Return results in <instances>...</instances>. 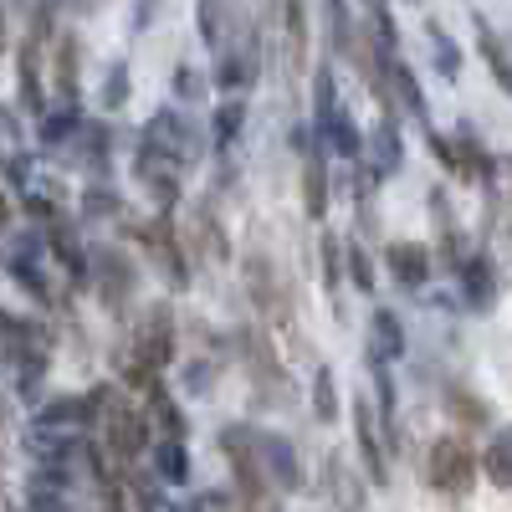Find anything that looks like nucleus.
<instances>
[{"mask_svg":"<svg viewBox=\"0 0 512 512\" xmlns=\"http://www.w3.org/2000/svg\"><path fill=\"white\" fill-rule=\"evenodd\" d=\"M93 431H103V446L128 466L149 451V415L139 405H128V395L118 390V384H103V405H98Z\"/></svg>","mask_w":512,"mask_h":512,"instance_id":"obj_1","label":"nucleus"},{"mask_svg":"<svg viewBox=\"0 0 512 512\" xmlns=\"http://www.w3.org/2000/svg\"><path fill=\"white\" fill-rule=\"evenodd\" d=\"M98 405H103V384H93L88 395H62L52 405H41L36 410V425L31 431H57V436H82V431H93L98 425Z\"/></svg>","mask_w":512,"mask_h":512,"instance_id":"obj_6","label":"nucleus"},{"mask_svg":"<svg viewBox=\"0 0 512 512\" xmlns=\"http://www.w3.org/2000/svg\"><path fill=\"white\" fill-rule=\"evenodd\" d=\"M338 256H344V272L354 277V287L369 297V292H374V262H369V251H364L359 241H349V246L338 251Z\"/></svg>","mask_w":512,"mask_h":512,"instance_id":"obj_27","label":"nucleus"},{"mask_svg":"<svg viewBox=\"0 0 512 512\" xmlns=\"http://www.w3.org/2000/svg\"><path fill=\"white\" fill-rule=\"evenodd\" d=\"M482 472L492 487H507L512 482V466H507V436H492V446L482 451Z\"/></svg>","mask_w":512,"mask_h":512,"instance_id":"obj_29","label":"nucleus"},{"mask_svg":"<svg viewBox=\"0 0 512 512\" xmlns=\"http://www.w3.org/2000/svg\"><path fill=\"white\" fill-rule=\"evenodd\" d=\"M82 128V108H47L41 113V144L47 149H62V144H72V134Z\"/></svg>","mask_w":512,"mask_h":512,"instance_id":"obj_21","label":"nucleus"},{"mask_svg":"<svg viewBox=\"0 0 512 512\" xmlns=\"http://www.w3.org/2000/svg\"><path fill=\"white\" fill-rule=\"evenodd\" d=\"M205 93H210V82L200 72L175 67V103H205Z\"/></svg>","mask_w":512,"mask_h":512,"instance_id":"obj_31","label":"nucleus"},{"mask_svg":"<svg viewBox=\"0 0 512 512\" xmlns=\"http://www.w3.org/2000/svg\"><path fill=\"white\" fill-rule=\"evenodd\" d=\"M400 354H405V328H400L395 308H374V323H369V359L395 364Z\"/></svg>","mask_w":512,"mask_h":512,"instance_id":"obj_16","label":"nucleus"},{"mask_svg":"<svg viewBox=\"0 0 512 512\" xmlns=\"http://www.w3.org/2000/svg\"><path fill=\"white\" fill-rule=\"evenodd\" d=\"M323 487L333 497L338 512H369V497H364V482L349 472V456L344 451H333L328 456V472H323Z\"/></svg>","mask_w":512,"mask_h":512,"instance_id":"obj_13","label":"nucleus"},{"mask_svg":"<svg viewBox=\"0 0 512 512\" xmlns=\"http://www.w3.org/2000/svg\"><path fill=\"white\" fill-rule=\"evenodd\" d=\"M313 415L323 425L338 420V384H333V369L328 364H318V374H313Z\"/></svg>","mask_w":512,"mask_h":512,"instance_id":"obj_25","label":"nucleus"},{"mask_svg":"<svg viewBox=\"0 0 512 512\" xmlns=\"http://www.w3.org/2000/svg\"><path fill=\"white\" fill-rule=\"evenodd\" d=\"M318 246H323V282H328V292H338V277H344V256H338V241L323 236Z\"/></svg>","mask_w":512,"mask_h":512,"instance_id":"obj_33","label":"nucleus"},{"mask_svg":"<svg viewBox=\"0 0 512 512\" xmlns=\"http://www.w3.org/2000/svg\"><path fill=\"white\" fill-rule=\"evenodd\" d=\"M185 384H190V395H210V384H216V364L195 359V364L185 369Z\"/></svg>","mask_w":512,"mask_h":512,"instance_id":"obj_34","label":"nucleus"},{"mask_svg":"<svg viewBox=\"0 0 512 512\" xmlns=\"http://www.w3.org/2000/svg\"><path fill=\"white\" fill-rule=\"evenodd\" d=\"M384 267H390V277L400 287H425L436 272V256L431 246H420V241H390L384 246Z\"/></svg>","mask_w":512,"mask_h":512,"instance_id":"obj_10","label":"nucleus"},{"mask_svg":"<svg viewBox=\"0 0 512 512\" xmlns=\"http://www.w3.org/2000/svg\"><path fill=\"white\" fill-rule=\"evenodd\" d=\"M354 441H359V456H364L369 482L384 487V482H390V456H384V436H379V425H374L369 400H354Z\"/></svg>","mask_w":512,"mask_h":512,"instance_id":"obj_11","label":"nucleus"},{"mask_svg":"<svg viewBox=\"0 0 512 512\" xmlns=\"http://www.w3.org/2000/svg\"><path fill=\"white\" fill-rule=\"evenodd\" d=\"M338 108H344V103H338V88H333V67L318 62V72H313V128H318V134L333 123Z\"/></svg>","mask_w":512,"mask_h":512,"instance_id":"obj_22","label":"nucleus"},{"mask_svg":"<svg viewBox=\"0 0 512 512\" xmlns=\"http://www.w3.org/2000/svg\"><path fill=\"white\" fill-rule=\"evenodd\" d=\"M128 487H134V507H139V512H164L159 482H149L144 472H134V477H128Z\"/></svg>","mask_w":512,"mask_h":512,"instance_id":"obj_32","label":"nucleus"},{"mask_svg":"<svg viewBox=\"0 0 512 512\" xmlns=\"http://www.w3.org/2000/svg\"><path fill=\"white\" fill-rule=\"evenodd\" d=\"M128 103V62H108V77H103V108L118 113Z\"/></svg>","mask_w":512,"mask_h":512,"instance_id":"obj_30","label":"nucleus"},{"mask_svg":"<svg viewBox=\"0 0 512 512\" xmlns=\"http://www.w3.org/2000/svg\"><path fill=\"white\" fill-rule=\"evenodd\" d=\"M425 482H431L436 492H446V497H466L477 487V451L461 436H441L431 446V456H425Z\"/></svg>","mask_w":512,"mask_h":512,"instance_id":"obj_3","label":"nucleus"},{"mask_svg":"<svg viewBox=\"0 0 512 512\" xmlns=\"http://www.w3.org/2000/svg\"><path fill=\"white\" fill-rule=\"evenodd\" d=\"M461 297H466V308L472 313H492L497 308V262L487 251H466L461 256Z\"/></svg>","mask_w":512,"mask_h":512,"instance_id":"obj_9","label":"nucleus"},{"mask_svg":"<svg viewBox=\"0 0 512 512\" xmlns=\"http://www.w3.org/2000/svg\"><path fill=\"white\" fill-rule=\"evenodd\" d=\"M149 456H154V472H159V482H169V487L190 482V451H185V441H159Z\"/></svg>","mask_w":512,"mask_h":512,"instance_id":"obj_20","label":"nucleus"},{"mask_svg":"<svg viewBox=\"0 0 512 512\" xmlns=\"http://www.w3.org/2000/svg\"><path fill=\"white\" fill-rule=\"evenodd\" d=\"M82 216L88 221H108V216H123V200L108 190V185H88V195H82Z\"/></svg>","mask_w":512,"mask_h":512,"instance_id":"obj_28","label":"nucleus"},{"mask_svg":"<svg viewBox=\"0 0 512 512\" xmlns=\"http://www.w3.org/2000/svg\"><path fill=\"white\" fill-rule=\"evenodd\" d=\"M139 241L149 246V256L164 267L169 287H190V267H185V251H180V236H175V226H169V216L144 221L139 226Z\"/></svg>","mask_w":512,"mask_h":512,"instance_id":"obj_7","label":"nucleus"},{"mask_svg":"<svg viewBox=\"0 0 512 512\" xmlns=\"http://www.w3.org/2000/svg\"><path fill=\"white\" fill-rule=\"evenodd\" d=\"M88 282L98 287V297L108 303V313H128V303H134V282H139V272H134V262L118 251V246H98V251H88Z\"/></svg>","mask_w":512,"mask_h":512,"instance_id":"obj_4","label":"nucleus"},{"mask_svg":"<svg viewBox=\"0 0 512 512\" xmlns=\"http://www.w3.org/2000/svg\"><path fill=\"white\" fill-rule=\"evenodd\" d=\"M364 149H369V175H374V180H390L395 169L405 164V139H400V118H379L374 139H369Z\"/></svg>","mask_w":512,"mask_h":512,"instance_id":"obj_12","label":"nucleus"},{"mask_svg":"<svg viewBox=\"0 0 512 512\" xmlns=\"http://www.w3.org/2000/svg\"><path fill=\"white\" fill-rule=\"evenodd\" d=\"M134 359L144 369H169L175 364V313H169V303H149L139 328H134Z\"/></svg>","mask_w":512,"mask_h":512,"instance_id":"obj_5","label":"nucleus"},{"mask_svg":"<svg viewBox=\"0 0 512 512\" xmlns=\"http://www.w3.org/2000/svg\"><path fill=\"white\" fill-rule=\"evenodd\" d=\"M52 72H57V103L62 108H77V72H82V41L72 31L57 36L52 47Z\"/></svg>","mask_w":512,"mask_h":512,"instance_id":"obj_14","label":"nucleus"},{"mask_svg":"<svg viewBox=\"0 0 512 512\" xmlns=\"http://www.w3.org/2000/svg\"><path fill=\"white\" fill-rule=\"evenodd\" d=\"M425 41H431V52H436L441 77H446V82H456V77H461V47L451 41V31H446V26H436V21H425Z\"/></svg>","mask_w":512,"mask_h":512,"instance_id":"obj_24","label":"nucleus"},{"mask_svg":"<svg viewBox=\"0 0 512 512\" xmlns=\"http://www.w3.org/2000/svg\"><path fill=\"white\" fill-rule=\"evenodd\" d=\"M169 512H205L200 502H185V507H169Z\"/></svg>","mask_w":512,"mask_h":512,"instance_id":"obj_35","label":"nucleus"},{"mask_svg":"<svg viewBox=\"0 0 512 512\" xmlns=\"http://www.w3.org/2000/svg\"><path fill=\"white\" fill-rule=\"evenodd\" d=\"M139 149L154 154V159L169 164V169H185V164L200 159V139H195V128H190V118H185L180 108H159V113L144 123V144H139Z\"/></svg>","mask_w":512,"mask_h":512,"instance_id":"obj_2","label":"nucleus"},{"mask_svg":"<svg viewBox=\"0 0 512 512\" xmlns=\"http://www.w3.org/2000/svg\"><path fill=\"white\" fill-rule=\"evenodd\" d=\"M328 36H333V52L354 62V52L364 47V36L354 31V16H349V0H328Z\"/></svg>","mask_w":512,"mask_h":512,"instance_id":"obj_18","label":"nucleus"},{"mask_svg":"<svg viewBox=\"0 0 512 512\" xmlns=\"http://www.w3.org/2000/svg\"><path fill=\"white\" fill-rule=\"evenodd\" d=\"M282 36H287V67L308 72V0H282Z\"/></svg>","mask_w":512,"mask_h":512,"instance_id":"obj_15","label":"nucleus"},{"mask_svg":"<svg viewBox=\"0 0 512 512\" xmlns=\"http://www.w3.org/2000/svg\"><path fill=\"white\" fill-rule=\"evenodd\" d=\"M241 123H246V98H226L216 108V123H210V139H216V149H231L241 139Z\"/></svg>","mask_w":512,"mask_h":512,"instance_id":"obj_23","label":"nucleus"},{"mask_svg":"<svg viewBox=\"0 0 512 512\" xmlns=\"http://www.w3.org/2000/svg\"><path fill=\"white\" fill-rule=\"evenodd\" d=\"M256 456H262V477H267V487H277V492H297V487H303V461H297V451H292L287 436L256 431Z\"/></svg>","mask_w":512,"mask_h":512,"instance_id":"obj_8","label":"nucleus"},{"mask_svg":"<svg viewBox=\"0 0 512 512\" xmlns=\"http://www.w3.org/2000/svg\"><path fill=\"white\" fill-rule=\"evenodd\" d=\"M303 210H308V221L328 216V159L318 144H313V154H303Z\"/></svg>","mask_w":512,"mask_h":512,"instance_id":"obj_17","label":"nucleus"},{"mask_svg":"<svg viewBox=\"0 0 512 512\" xmlns=\"http://www.w3.org/2000/svg\"><path fill=\"white\" fill-rule=\"evenodd\" d=\"M0 52H6V11H0Z\"/></svg>","mask_w":512,"mask_h":512,"instance_id":"obj_36","label":"nucleus"},{"mask_svg":"<svg viewBox=\"0 0 512 512\" xmlns=\"http://www.w3.org/2000/svg\"><path fill=\"white\" fill-rule=\"evenodd\" d=\"M446 410H451L456 425H466V431L492 425V405H487L482 395H472V390H461V384H451V390H446Z\"/></svg>","mask_w":512,"mask_h":512,"instance_id":"obj_19","label":"nucleus"},{"mask_svg":"<svg viewBox=\"0 0 512 512\" xmlns=\"http://www.w3.org/2000/svg\"><path fill=\"white\" fill-rule=\"evenodd\" d=\"M477 41H482V57H487V67H492V77H497V88H507V52H502V36L477 16Z\"/></svg>","mask_w":512,"mask_h":512,"instance_id":"obj_26","label":"nucleus"}]
</instances>
